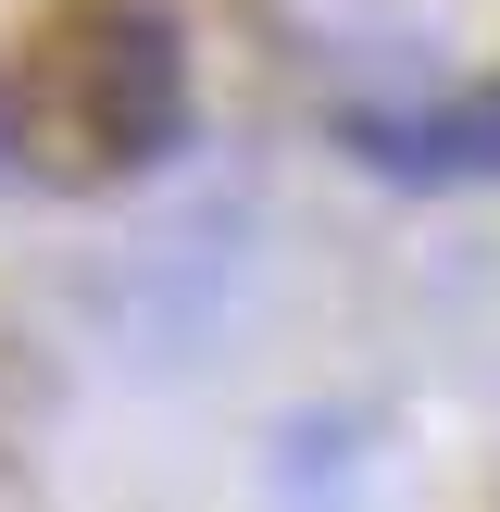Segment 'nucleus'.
Listing matches in <instances>:
<instances>
[{"mask_svg":"<svg viewBox=\"0 0 500 512\" xmlns=\"http://www.w3.org/2000/svg\"><path fill=\"white\" fill-rule=\"evenodd\" d=\"M13 138L50 175H138L188 138V38L163 0H63L13 63Z\"/></svg>","mask_w":500,"mask_h":512,"instance_id":"f257e3e1","label":"nucleus"},{"mask_svg":"<svg viewBox=\"0 0 500 512\" xmlns=\"http://www.w3.org/2000/svg\"><path fill=\"white\" fill-rule=\"evenodd\" d=\"M350 150H363L375 175H400V188H450V175L488 188V175H500V75L463 88V100H438V113H363Z\"/></svg>","mask_w":500,"mask_h":512,"instance_id":"f03ea898","label":"nucleus"}]
</instances>
